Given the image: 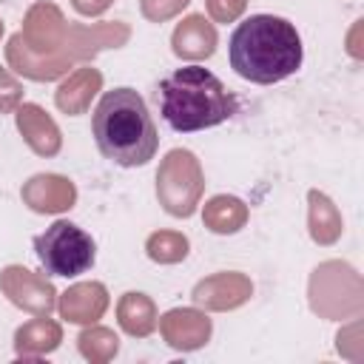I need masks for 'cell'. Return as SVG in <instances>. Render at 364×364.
<instances>
[{"mask_svg": "<svg viewBox=\"0 0 364 364\" xmlns=\"http://www.w3.org/2000/svg\"><path fill=\"white\" fill-rule=\"evenodd\" d=\"M245 0H208V11L213 14V20L219 23H230L242 14Z\"/></svg>", "mask_w": 364, "mask_h": 364, "instance_id": "cell-20", "label": "cell"}, {"mask_svg": "<svg viewBox=\"0 0 364 364\" xmlns=\"http://www.w3.org/2000/svg\"><path fill=\"white\" fill-rule=\"evenodd\" d=\"M202 171L191 151H171L156 173V196L173 216H191L202 193Z\"/></svg>", "mask_w": 364, "mask_h": 364, "instance_id": "cell-5", "label": "cell"}, {"mask_svg": "<svg viewBox=\"0 0 364 364\" xmlns=\"http://www.w3.org/2000/svg\"><path fill=\"white\" fill-rule=\"evenodd\" d=\"M191 0H142V14L148 20H165V17H173L179 9H185Z\"/></svg>", "mask_w": 364, "mask_h": 364, "instance_id": "cell-19", "label": "cell"}, {"mask_svg": "<svg viewBox=\"0 0 364 364\" xmlns=\"http://www.w3.org/2000/svg\"><path fill=\"white\" fill-rule=\"evenodd\" d=\"M119 324L131 336H145L154 330V304L145 299V293H125V299L119 301Z\"/></svg>", "mask_w": 364, "mask_h": 364, "instance_id": "cell-16", "label": "cell"}, {"mask_svg": "<svg viewBox=\"0 0 364 364\" xmlns=\"http://www.w3.org/2000/svg\"><path fill=\"white\" fill-rule=\"evenodd\" d=\"M0 34H3V23H0Z\"/></svg>", "mask_w": 364, "mask_h": 364, "instance_id": "cell-23", "label": "cell"}, {"mask_svg": "<svg viewBox=\"0 0 364 364\" xmlns=\"http://www.w3.org/2000/svg\"><path fill=\"white\" fill-rule=\"evenodd\" d=\"M310 233L321 245L336 242L341 233V216H338L336 205L318 191H310Z\"/></svg>", "mask_w": 364, "mask_h": 364, "instance_id": "cell-15", "label": "cell"}, {"mask_svg": "<svg viewBox=\"0 0 364 364\" xmlns=\"http://www.w3.org/2000/svg\"><path fill=\"white\" fill-rule=\"evenodd\" d=\"M213 48H216V28L202 14H191V17H185L176 26V31H173V51L179 57L202 60V57H210Z\"/></svg>", "mask_w": 364, "mask_h": 364, "instance_id": "cell-11", "label": "cell"}, {"mask_svg": "<svg viewBox=\"0 0 364 364\" xmlns=\"http://www.w3.org/2000/svg\"><path fill=\"white\" fill-rule=\"evenodd\" d=\"M105 304H108L105 287L97 284V282H88V284H74L71 290L63 293L60 313H63L68 321L88 324V321H97V318L102 316Z\"/></svg>", "mask_w": 364, "mask_h": 364, "instance_id": "cell-12", "label": "cell"}, {"mask_svg": "<svg viewBox=\"0 0 364 364\" xmlns=\"http://www.w3.org/2000/svg\"><path fill=\"white\" fill-rule=\"evenodd\" d=\"M0 287L9 293V299L14 304H20L37 316H48L54 307V287L26 267H6L0 273Z\"/></svg>", "mask_w": 364, "mask_h": 364, "instance_id": "cell-6", "label": "cell"}, {"mask_svg": "<svg viewBox=\"0 0 364 364\" xmlns=\"http://www.w3.org/2000/svg\"><path fill=\"white\" fill-rule=\"evenodd\" d=\"M34 253L48 276H80L94 264V239L74 222H54L34 236Z\"/></svg>", "mask_w": 364, "mask_h": 364, "instance_id": "cell-4", "label": "cell"}, {"mask_svg": "<svg viewBox=\"0 0 364 364\" xmlns=\"http://www.w3.org/2000/svg\"><path fill=\"white\" fill-rule=\"evenodd\" d=\"M57 341H60V327L46 321V318H37V321H31V324L17 330V350H23L28 344H34L40 350H54Z\"/></svg>", "mask_w": 364, "mask_h": 364, "instance_id": "cell-18", "label": "cell"}, {"mask_svg": "<svg viewBox=\"0 0 364 364\" xmlns=\"http://www.w3.org/2000/svg\"><path fill=\"white\" fill-rule=\"evenodd\" d=\"M17 100H20V82L6 68H0V111H11Z\"/></svg>", "mask_w": 364, "mask_h": 364, "instance_id": "cell-21", "label": "cell"}, {"mask_svg": "<svg viewBox=\"0 0 364 364\" xmlns=\"http://www.w3.org/2000/svg\"><path fill=\"white\" fill-rule=\"evenodd\" d=\"M91 131L100 154L122 168L145 165L148 159H154L159 145L156 125L148 114L145 100L125 85L102 94L94 108Z\"/></svg>", "mask_w": 364, "mask_h": 364, "instance_id": "cell-2", "label": "cell"}, {"mask_svg": "<svg viewBox=\"0 0 364 364\" xmlns=\"http://www.w3.org/2000/svg\"><path fill=\"white\" fill-rule=\"evenodd\" d=\"M188 253V239L171 230H159L148 239V256L154 262H179Z\"/></svg>", "mask_w": 364, "mask_h": 364, "instance_id": "cell-17", "label": "cell"}, {"mask_svg": "<svg viewBox=\"0 0 364 364\" xmlns=\"http://www.w3.org/2000/svg\"><path fill=\"white\" fill-rule=\"evenodd\" d=\"M159 111L173 131L191 134L233 117L236 97L208 68L182 65L159 82Z\"/></svg>", "mask_w": 364, "mask_h": 364, "instance_id": "cell-3", "label": "cell"}, {"mask_svg": "<svg viewBox=\"0 0 364 364\" xmlns=\"http://www.w3.org/2000/svg\"><path fill=\"white\" fill-rule=\"evenodd\" d=\"M102 85V74L97 68H80L74 71L57 91V105L65 114H82L91 102V97L100 91Z\"/></svg>", "mask_w": 364, "mask_h": 364, "instance_id": "cell-13", "label": "cell"}, {"mask_svg": "<svg viewBox=\"0 0 364 364\" xmlns=\"http://www.w3.org/2000/svg\"><path fill=\"white\" fill-rule=\"evenodd\" d=\"M162 333H165V338H168L171 347L193 350V347H199V344L208 341L210 321L202 313H196V310H171L162 318Z\"/></svg>", "mask_w": 364, "mask_h": 364, "instance_id": "cell-10", "label": "cell"}, {"mask_svg": "<svg viewBox=\"0 0 364 364\" xmlns=\"http://www.w3.org/2000/svg\"><path fill=\"white\" fill-rule=\"evenodd\" d=\"M230 68L250 82L270 85L299 71L301 37L296 26L276 14H253L236 26L228 43Z\"/></svg>", "mask_w": 364, "mask_h": 364, "instance_id": "cell-1", "label": "cell"}, {"mask_svg": "<svg viewBox=\"0 0 364 364\" xmlns=\"http://www.w3.org/2000/svg\"><path fill=\"white\" fill-rule=\"evenodd\" d=\"M111 6V0H74V9L80 14H100Z\"/></svg>", "mask_w": 364, "mask_h": 364, "instance_id": "cell-22", "label": "cell"}, {"mask_svg": "<svg viewBox=\"0 0 364 364\" xmlns=\"http://www.w3.org/2000/svg\"><path fill=\"white\" fill-rule=\"evenodd\" d=\"M17 128L26 136V142L40 154V156H54L60 151V131L54 119L34 102H26L17 108Z\"/></svg>", "mask_w": 364, "mask_h": 364, "instance_id": "cell-8", "label": "cell"}, {"mask_svg": "<svg viewBox=\"0 0 364 364\" xmlns=\"http://www.w3.org/2000/svg\"><path fill=\"white\" fill-rule=\"evenodd\" d=\"M247 219V208L236 196H213L205 205V225L213 233H236Z\"/></svg>", "mask_w": 364, "mask_h": 364, "instance_id": "cell-14", "label": "cell"}, {"mask_svg": "<svg viewBox=\"0 0 364 364\" xmlns=\"http://www.w3.org/2000/svg\"><path fill=\"white\" fill-rule=\"evenodd\" d=\"M77 199L74 185L57 173H40L23 185V202L37 213H60L68 210Z\"/></svg>", "mask_w": 364, "mask_h": 364, "instance_id": "cell-7", "label": "cell"}, {"mask_svg": "<svg viewBox=\"0 0 364 364\" xmlns=\"http://www.w3.org/2000/svg\"><path fill=\"white\" fill-rule=\"evenodd\" d=\"M250 296V282L239 273H219L213 279H205L193 287V301L196 304H208L216 310L225 307H236Z\"/></svg>", "mask_w": 364, "mask_h": 364, "instance_id": "cell-9", "label": "cell"}]
</instances>
